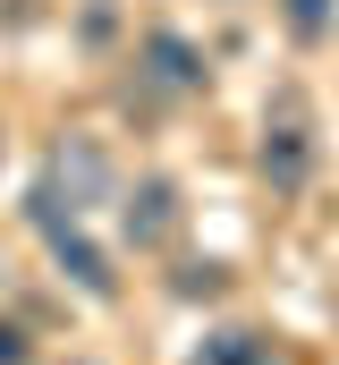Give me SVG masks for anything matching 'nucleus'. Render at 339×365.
I'll return each instance as SVG.
<instances>
[{
	"label": "nucleus",
	"instance_id": "nucleus-1",
	"mask_svg": "<svg viewBox=\"0 0 339 365\" xmlns=\"http://www.w3.org/2000/svg\"><path fill=\"white\" fill-rule=\"evenodd\" d=\"M26 221L43 230V247H51V264H60V272L77 280L85 297H110V289H119V272H110V255H102L93 238H85V212H68V204H60V195H51L43 179L26 187Z\"/></svg>",
	"mask_w": 339,
	"mask_h": 365
},
{
	"label": "nucleus",
	"instance_id": "nucleus-2",
	"mask_svg": "<svg viewBox=\"0 0 339 365\" xmlns=\"http://www.w3.org/2000/svg\"><path fill=\"white\" fill-rule=\"evenodd\" d=\"M263 179L271 187H306L314 179V110H306L297 86H280L271 110H263Z\"/></svg>",
	"mask_w": 339,
	"mask_h": 365
},
{
	"label": "nucleus",
	"instance_id": "nucleus-3",
	"mask_svg": "<svg viewBox=\"0 0 339 365\" xmlns=\"http://www.w3.org/2000/svg\"><path fill=\"white\" fill-rule=\"evenodd\" d=\"M136 68H145V86L170 93V102H178V93H204V51H195L187 34H170V26L145 34V60H136Z\"/></svg>",
	"mask_w": 339,
	"mask_h": 365
},
{
	"label": "nucleus",
	"instance_id": "nucleus-4",
	"mask_svg": "<svg viewBox=\"0 0 339 365\" xmlns=\"http://www.w3.org/2000/svg\"><path fill=\"white\" fill-rule=\"evenodd\" d=\"M43 187L68 204V212H85L93 195H110V162H102V145H85V136H68L60 153H51V170H43Z\"/></svg>",
	"mask_w": 339,
	"mask_h": 365
},
{
	"label": "nucleus",
	"instance_id": "nucleus-5",
	"mask_svg": "<svg viewBox=\"0 0 339 365\" xmlns=\"http://www.w3.org/2000/svg\"><path fill=\"white\" fill-rule=\"evenodd\" d=\"M178 221H187V212H178V187H170V179H145L136 195H127V247H136V255L170 247Z\"/></svg>",
	"mask_w": 339,
	"mask_h": 365
},
{
	"label": "nucleus",
	"instance_id": "nucleus-6",
	"mask_svg": "<svg viewBox=\"0 0 339 365\" xmlns=\"http://www.w3.org/2000/svg\"><path fill=\"white\" fill-rule=\"evenodd\" d=\"M187 365H288V357H280L263 331H212V340H204Z\"/></svg>",
	"mask_w": 339,
	"mask_h": 365
},
{
	"label": "nucleus",
	"instance_id": "nucleus-7",
	"mask_svg": "<svg viewBox=\"0 0 339 365\" xmlns=\"http://www.w3.org/2000/svg\"><path fill=\"white\" fill-rule=\"evenodd\" d=\"M280 17H288V34H297V43H323V34H331V17H339V0H280Z\"/></svg>",
	"mask_w": 339,
	"mask_h": 365
},
{
	"label": "nucleus",
	"instance_id": "nucleus-8",
	"mask_svg": "<svg viewBox=\"0 0 339 365\" xmlns=\"http://www.w3.org/2000/svg\"><path fill=\"white\" fill-rule=\"evenodd\" d=\"M178 289H187V297H195V289L212 297V289H221V264H187V272H178Z\"/></svg>",
	"mask_w": 339,
	"mask_h": 365
},
{
	"label": "nucleus",
	"instance_id": "nucleus-9",
	"mask_svg": "<svg viewBox=\"0 0 339 365\" xmlns=\"http://www.w3.org/2000/svg\"><path fill=\"white\" fill-rule=\"evenodd\" d=\"M0 365H26V340H17L9 323H0Z\"/></svg>",
	"mask_w": 339,
	"mask_h": 365
}]
</instances>
